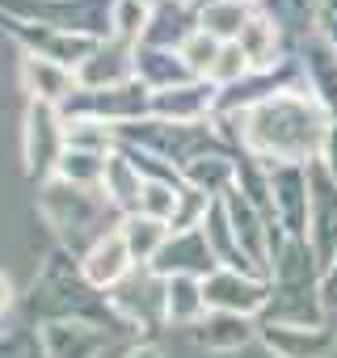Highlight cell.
I'll return each instance as SVG.
<instances>
[{
	"label": "cell",
	"mask_w": 337,
	"mask_h": 358,
	"mask_svg": "<svg viewBox=\"0 0 337 358\" xmlns=\"http://www.w3.org/2000/svg\"><path fill=\"white\" fill-rule=\"evenodd\" d=\"M241 122V148L261 164H312L320 156L324 131L333 122V110L308 89L287 85L261 97L249 110H228Z\"/></svg>",
	"instance_id": "6da1fadb"
},
{
	"label": "cell",
	"mask_w": 337,
	"mask_h": 358,
	"mask_svg": "<svg viewBox=\"0 0 337 358\" xmlns=\"http://www.w3.org/2000/svg\"><path fill=\"white\" fill-rule=\"evenodd\" d=\"M270 224L278 236L308 241V164H266Z\"/></svg>",
	"instance_id": "7a4b0ae2"
},
{
	"label": "cell",
	"mask_w": 337,
	"mask_h": 358,
	"mask_svg": "<svg viewBox=\"0 0 337 358\" xmlns=\"http://www.w3.org/2000/svg\"><path fill=\"white\" fill-rule=\"evenodd\" d=\"M308 249L320 270L337 262V177H329L316 160L308 164Z\"/></svg>",
	"instance_id": "3957f363"
},
{
	"label": "cell",
	"mask_w": 337,
	"mask_h": 358,
	"mask_svg": "<svg viewBox=\"0 0 337 358\" xmlns=\"http://www.w3.org/2000/svg\"><path fill=\"white\" fill-rule=\"evenodd\" d=\"M203 295H207V312H232V316H257L270 303V278L253 274V270H215L203 278Z\"/></svg>",
	"instance_id": "277c9868"
},
{
	"label": "cell",
	"mask_w": 337,
	"mask_h": 358,
	"mask_svg": "<svg viewBox=\"0 0 337 358\" xmlns=\"http://www.w3.org/2000/svg\"><path fill=\"white\" fill-rule=\"evenodd\" d=\"M261 345L274 358H333L337 333L329 324H261Z\"/></svg>",
	"instance_id": "5b68a950"
},
{
	"label": "cell",
	"mask_w": 337,
	"mask_h": 358,
	"mask_svg": "<svg viewBox=\"0 0 337 358\" xmlns=\"http://www.w3.org/2000/svg\"><path fill=\"white\" fill-rule=\"evenodd\" d=\"M236 47H241V55L249 59L253 76H270L274 68L287 64V30H282L274 17H266L261 9H257V13L249 17V26L241 30Z\"/></svg>",
	"instance_id": "8992f818"
},
{
	"label": "cell",
	"mask_w": 337,
	"mask_h": 358,
	"mask_svg": "<svg viewBox=\"0 0 337 358\" xmlns=\"http://www.w3.org/2000/svg\"><path fill=\"white\" fill-rule=\"evenodd\" d=\"M207 316V295H203V278L190 274H173L164 278V320L173 324H203Z\"/></svg>",
	"instance_id": "52a82bcc"
},
{
	"label": "cell",
	"mask_w": 337,
	"mask_h": 358,
	"mask_svg": "<svg viewBox=\"0 0 337 358\" xmlns=\"http://www.w3.org/2000/svg\"><path fill=\"white\" fill-rule=\"evenodd\" d=\"M253 13L257 9L249 5V0H207V5L199 9V30H207L220 43H236Z\"/></svg>",
	"instance_id": "ba28073f"
},
{
	"label": "cell",
	"mask_w": 337,
	"mask_h": 358,
	"mask_svg": "<svg viewBox=\"0 0 337 358\" xmlns=\"http://www.w3.org/2000/svg\"><path fill=\"white\" fill-rule=\"evenodd\" d=\"M131 262H135V257H131L122 232H114V236H106V241L93 245V253H89V262H85V274H89V282H97V287H114V282L131 270Z\"/></svg>",
	"instance_id": "9c48e42d"
},
{
	"label": "cell",
	"mask_w": 337,
	"mask_h": 358,
	"mask_svg": "<svg viewBox=\"0 0 337 358\" xmlns=\"http://www.w3.org/2000/svg\"><path fill=\"white\" fill-rule=\"evenodd\" d=\"M199 341L207 350H241L253 341V320L249 316H232V312H207L199 324Z\"/></svg>",
	"instance_id": "30bf717a"
},
{
	"label": "cell",
	"mask_w": 337,
	"mask_h": 358,
	"mask_svg": "<svg viewBox=\"0 0 337 358\" xmlns=\"http://www.w3.org/2000/svg\"><path fill=\"white\" fill-rule=\"evenodd\" d=\"M168 236H173V232H168V224L148 220V215H131L127 228H122V241H127V249H131L135 262H156L160 249L168 245Z\"/></svg>",
	"instance_id": "8fae6325"
},
{
	"label": "cell",
	"mask_w": 337,
	"mask_h": 358,
	"mask_svg": "<svg viewBox=\"0 0 337 358\" xmlns=\"http://www.w3.org/2000/svg\"><path fill=\"white\" fill-rule=\"evenodd\" d=\"M261 13L299 38L316 34V0H261Z\"/></svg>",
	"instance_id": "7c38bea8"
},
{
	"label": "cell",
	"mask_w": 337,
	"mask_h": 358,
	"mask_svg": "<svg viewBox=\"0 0 337 358\" xmlns=\"http://www.w3.org/2000/svg\"><path fill=\"white\" fill-rule=\"evenodd\" d=\"M220 51H224V43L220 38H211L207 30H190V38L178 47V55H182V64L190 68V76L194 80H207L211 76V68H215V59H220Z\"/></svg>",
	"instance_id": "4fadbf2b"
},
{
	"label": "cell",
	"mask_w": 337,
	"mask_h": 358,
	"mask_svg": "<svg viewBox=\"0 0 337 358\" xmlns=\"http://www.w3.org/2000/svg\"><path fill=\"white\" fill-rule=\"evenodd\" d=\"M316 34L337 47V0H316Z\"/></svg>",
	"instance_id": "5bb4252c"
},
{
	"label": "cell",
	"mask_w": 337,
	"mask_h": 358,
	"mask_svg": "<svg viewBox=\"0 0 337 358\" xmlns=\"http://www.w3.org/2000/svg\"><path fill=\"white\" fill-rule=\"evenodd\" d=\"M316 164H320L329 177H337V114H333V122H329V131H324V143H320Z\"/></svg>",
	"instance_id": "9a60e30c"
},
{
	"label": "cell",
	"mask_w": 337,
	"mask_h": 358,
	"mask_svg": "<svg viewBox=\"0 0 337 358\" xmlns=\"http://www.w3.org/2000/svg\"><path fill=\"white\" fill-rule=\"evenodd\" d=\"M127 358H160V350H156V345H139V350H131Z\"/></svg>",
	"instance_id": "2e32d148"
},
{
	"label": "cell",
	"mask_w": 337,
	"mask_h": 358,
	"mask_svg": "<svg viewBox=\"0 0 337 358\" xmlns=\"http://www.w3.org/2000/svg\"><path fill=\"white\" fill-rule=\"evenodd\" d=\"M5 308H9V282L0 278V312H5Z\"/></svg>",
	"instance_id": "e0dca14e"
},
{
	"label": "cell",
	"mask_w": 337,
	"mask_h": 358,
	"mask_svg": "<svg viewBox=\"0 0 337 358\" xmlns=\"http://www.w3.org/2000/svg\"><path fill=\"white\" fill-rule=\"evenodd\" d=\"M249 5H253V0H249Z\"/></svg>",
	"instance_id": "ac0fdd59"
}]
</instances>
